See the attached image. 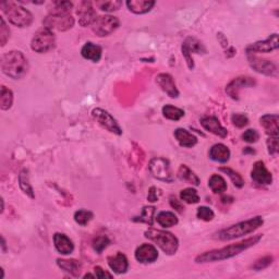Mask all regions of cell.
Returning a JSON list of instances; mask_svg holds the SVG:
<instances>
[{
    "mask_svg": "<svg viewBox=\"0 0 279 279\" xmlns=\"http://www.w3.org/2000/svg\"><path fill=\"white\" fill-rule=\"evenodd\" d=\"M262 239V235L254 236L252 238L244 240L242 242L230 244L228 247H225L218 250H213V251L205 252L204 254L199 255L195 259L196 263H209V262H217V261H224L227 259L234 258L236 255L240 254L241 252L246 251L247 249L255 246L260 240Z\"/></svg>",
    "mask_w": 279,
    "mask_h": 279,
    "instance_id": "obj_1",
    "label": "cell"
},
{
    "mask_svg": "<svg viewBox=\"0 0 279 279\" xmlns=\"http://www.w3.org/2000/svg\"><path fill=\"white\" fill-rule=\"evenodd\" d=\"M2 72L12 79H21L28 70V63L21 51L12 50L4 54L1 58Z\"/></svg>",
    "mask_w": 279,
    "mask_h": 279,
    "instance_id": "obj_2",
    "label": "cell"
},
{
    "mask_svg": "<svg viewBox=\"0 0 279 279\" xmlns=\"http://www.w3.org/2000/svg\"><path fill=\"white\" fill-rule=\"evenodd\" d=\"M263 223H264L263 218L261 216H257L254 218L246 220V222L238 223L236 225L228 227V228L220 230L215 234L214 238L215 239H218L222 241L236 239V238H240L242 236H247L249 234H251V232H253L254 230L260 228V227L263 225Z\"/></svg>",
    "mask_w": 279,
    "mask_h": 279,
    "instance_id": "obj_3",
    "label": "cell"
},
{
    "mask_svg": "<svg viewBox=\"0 0 279 279\" xmlns=\"http://www.w3.org/2000/svg\"><path fill=\"white\" fill-rule=\"evenodd\" d=\"M0 7L2 8L11 24L19 27H27L33 22V15L30 11L14 2H1Z\"/></svg>",
    "mask_w": 279,
    "mask_h": 279,
    "instance_id": "obj_4",
    "label": "cell"
},
{
    "mask_svg": "<svg viewBox=\"0 0 279 279\" xmlns=\"http://www.w3.org/2000/svg\"><path fill=\"white\" fill-rule=\"evenodd\" d=\"M145 237L147 239L154 241L168 255H172L177 252L179 241L170 232L164 230L148 229L145 232Z\"/></svg>",
    "mask_w": 279,
    "mask_h": 279,
    "instance_id": "obj_5",
    "label": "cell"
},
{
    "mask_svg": "<svg viewBox=\"0 0 279 279\" xmlns=\"http://www.w3.org/2000/svg\"><path fill=\"white\" fill-rule=\"evenodd\" d=\"M45 27L49 30H57L60 32L68 31L74 25V19L69 11L52 9L51 12L43 21Z\"/></svg>",
    "mask_w": 279,
    "mask_h": 279,
    "instance_id": "obj_6",
    "label": "cell"
},
{
    "mask_svg": "<svg viewBox=\"0 0 279 279\" xmlns=\"http://www.w3.org/2000/svg\"><path fill=\"white\" fill-rule=\"evenodd\" d=\"M56 38L55 34L52 33L51 30L47 27H42L34 34L32 38L31 47L34 51L39 52V54H44L47 52L55 47Z\"/></svg>",
    "mask_w": 279,
    "mask_h": 279,
    "instance_id": "obj_7",
    "label": "cell"
},
{
    "mask_svg": "<svg viewBox=\"0 0 279 279\" xmlns=\"http://www.w3.org/2000/svg\"><path fill=\"white\" fill-rule=\"evenodd\" d=\"M119 26V20L113 15L98 16L95 22L92 24V30L97 36H108L117 30Z\"/></svg>",
    "mask_w": 279,
    "mask_h": 279,
    "instance_id": "obj_8",
    "label": "cell"
},
{
    "mask_svg": "<svg viewBox=\"0 0 279 279\" xmlns=\"http://www.w3.org/2000/svg\"><path fill=\"white\" fill-rule=\"evenodd\" d=\"M93 117L100 124L103 128L108 130L109 132L115 133V135L120 136L122 135V130L120 126L118 125V122L116 121V119L113 117L106 110H104L102 108H96L92 112Z\"/></svg>",
    "mask_w": 279,
    "mask_h": 279,
    "instance_id": "obj_9",
    "label": "cell"
},
{
    "mask_svg": "<svg viewBox=\"0 0 279 279\" xmlns=\"http://www.w3.org/2000/svg\"><path fill=\"white\" fill-rule=\"evenodd\" d=\"M149 170L153 176L161 181H172L169 162L164 158H154L149 162Z\"/></svg>",
    "mask_w": 279,
    "mask_h": 279,
    "instance_id": "obj_10",
    "label": "cell"
},
{
    "mask_svg": "<svg viewBox=\"0 0 279 279\" xmlns=\"http://www.w3.org/2000/svg\"><path fill=\"white\" fill-rule=\"evenodd\" d=\"M206 49L200 40H197L194 37H188L184 40L182 44V55L184 56L185 60L188 62V67L192 70L194 67L193 59H192L191 55L195 52V54H201V52H205Z\"/></svg>",
    "mask_w": 279,
    "mask_h": 279,
    "instance_id": "obj_11",
    "label": "cell"
},
{
    "mask_svg": "<svg viewBox=\"0 0 279 279\" xmlns=\"http://www.w3.org/2000/svg\"><path fill=\"white\" fill-rule=\"evenodd\" d=\"M77 15L79 17V24L83 27L92 25L97 19L96 12L91 1L80 2L77 10Z\"/></svg>",
    "mask_w": 279,
    "mask_h": 279,
    "instance_id": "obj_12",
    "label": "cell"
},
{
    "mask_svg": "<svg viewBox=\"0 0 279 279\" xmlns=\"http://www.w3.org/2000/svg\"><path fill=\"white\" fill-rule=\"evenodd\" d=\"M248 58L250 65H251V67L257 72L265 75H271V77H277V67L272 61L260 59V58L250 54H248Z\"/></svg>",
    "mask_w": 279,
    "mask_h": 279,
    "instance_id": "obj_13",
    "label": "cell"
},
{
    "mask_svg": "<svg viewBox=\"0 0 279 279\" xmlns=\"http://www.w3.org/2000/svg\"><path fill=\"white\" fill-rule=\"evenodd\" d=\"M278 48V35L275 33L262 42H257L247 47L248 54L253 52H271Z\"/></svg>",
    "mask_w": 279,
    "mask_h": 279,
    "instance_id": "obj_14",
    "label": "cell"
},
{
    "mask_svg": "<svg viewBox=\"0 0 279 279\" xmlns=\"http://www.w3.org/2000/svg\"><path fill=\"white\" fill-rule=\"evenodd\" d=\"M255 85V81L250 77H239L228 84L226 89L228 94L234 100H239V91L243 87H251Z\"/></svg>",
    "mask_w": 279,
    "mask_h": 279,
    "instance_id": "obj_15",
    "label": "cell"
},
{
    "mask_svg": "<svg viewBox=\"0 0 279 279\" xmlns=\"http://www.w3.org/2000/svg\"><path fill=\"white\" fill-rule=\"evenodd\" d=\"M136 259L140 263L143 264L153 263V262L158 259V251H157V249L152 246V244L144 243L137 249Z\"/></svg>",
    "mask_w": 279,
    "mask_h": 279,
    "instance_id": "obj_16",
    "label": "cell"
},
{
    "mask_svg": "<svg viewBox=\"0 0 279 279\" xmlns=\"http://www.w3.org/2000/svg\"><path fill=\"white\" fill-rule=\"evenodd\" d=\"M251 177L259 184H271L273 182L272 173L267 170L265 164L261 160L257 161L253 165Z\"/></svg>",
    "mask_w": 279,
    "mask_h": 279,
    "instance_id": "obj_17",
    "label": "cell"
},
{
    "mask_svg": "<svg viewBox=\"0 0 279 279\" xmlns=\"http://www.w3.org/2000/svg\"><path fill=\"white\" fill-rule=\"evenodd\" d=\"M156 82L160 86V89L164 91L168 96L171 98H177L179 96V91L174 83V80L170 74L160 73L156 77Z\"/></svg>",
    "mask_w": 279,
    "mask_h": 279,
    "instance_id": "obj_18",
    "label": "cell"
},
{
    "mask_svg": "<svg viewBox=\"0 0 279 279\" xmlns=\"http://www.w3.org/2000/svg\"><path fill=\"white\" fill-rule=\"evenodd\" d=\"M201 125L203 128L208 132L213 133L215 136H218L220 138H226L228 132L225 129V128L220 125L219 120L216 117H204L201 120Z\"/></svg>",
    "mask_w": 279,
    "mask_h": 279,
    "instance_id": "obj_19",
    "label": "cell"
},
{
    "mask_svg": "<svg viewBox=\"0 0 279 279\" xmlns=\"http://www.w3.org/2000/svg\"><path fill=\"white\" fill-rule=\"evenodd\" d=\"M261 126L264 128L267 135L271 138H278L279 126H278V116L277 115H265L261 118Z\"/></svg>",
    "mask_w": 279,
    "mask_h": 279,
    "instance_id": "obj_20",
    "label": "cell"
},
{
    "mask_svg": "<svg viewBox=\"0 0 279 279\" xmlns=\"http://www.w3.org/2000/svg\"><path fill=\"white\" fill-rule=\"evenodd\" d=\"M127 5L131 12L136 14H144L149 12L155 5V1L150 0H129Z\"/></svg>",
    "mask_w": 279,
    "mask_h": 279,
    "instance_id": "obj_21",
    "label": "cell"
},
{
    "mask_svg": "<svg viewBox=\"0 0 279 279\" xmlns=\"http://www.w3.org/2000/svg\"><path fill=\"white\" fill-rule=\"evenodd\" d=\"M108 265L117 274H125L128 271V267H129L126 255L122 253H117L116 255H113V257H109Z\"/></svg>",
    "mask_w": 279,
    "mask_h": 279,
    "instance_id": "obj_22",
    "label": "cell"
},
{
    "mask_svg": "<svg viewBox=\"0 0 279 279\" xmlns=\"http://www.w3.org/2000/svg\"><path fill=\"white\" fill-rule=\"evenodd\" d=\"M54 243L57 251L63 255H68L73 252V249H74L73 243L66 235L56 234L54 236Z\"/></svg>",
    "mask_w": 279,
    "mask_h": 279,
    "instance_id": "obj_23",
    "label": "cell"
},
{
    "mask_svg": "<svg viewBox=\"0 0 279 279\" xmlns=\"http://www.w3.org/2000/svg\"><path fill=\"white\" fill-rule=\"evenodd\" d=\"M209 157L215 161L227 162L230 158V150L224 144H215L209 150Z\"/></svg>",
    "mask_w": 279,
    "mask_h": 279,
    "instance_id": "obj_24",
    "label": "cell"
},
{
    "mask_svg": "<svg viewBox=\"0 0 279 279\" xmlns=\"http://www.w3.org/2000/svg\"><path fill=\"white\" fill-rule=\"evenodd\" d=\"M174 138L177 139L179 144L183 147H193L197 143L196 137H194L185 129H181V128H179V129L174 131Z\"/></svg>",
    "mask_w": 279,
    "mask_h": 279,
    "instance_id": "obj_25",
    "label": "cell"
},
{
    "mask_svg": "<svg viewBox=\"0 0 279 279\" xmlns=\"http://www.w3.org/2000/svg\"><path fill=\"white\" fill-rule=\"evenodd\" d=\"M102 52L103 51L100 46L93 43H86L82 47V50H81V54H82L85 59H89L93 62H97L101 60Z\"/></svg>",
    "mask_w": 279,
    "mask_h": 279,
    "instance_id": "obj_26",
    "label": "cell"
},
{
    "mask_svg": "<svg viewBox=\"0 0 279 279\" xmlns=\"http://www.w3.org/2000/svg\"><path fill=\"white\" fill-rule=\"evenodd\" d=\"M178 178L182 181L188 182L193 185H199L200 184V178L192 171L188 166L181 165L178 170Z\"/></svg>",
    "mask_w": 279,
    "mask_h": 279,
    "instance_id": "obj_27",
    "label": "cell"
},
{
    "mask_svg": "<svg viewBox=\"0 0 279 279\" xmlns=\"http://www.w3.org/2000/svg\"><path fill=\"white\" fill-rule=\"evenodd\" d=\"M58 266L73 276H79L81 272V264L75 260H58Z\"/></svg>",
    "mask_w": 279,
    "mask_h": 279,
    "instance_id": "obj_28",
    "label": "cell"
},
{
    "mask_svg": "<svg viewBox=\"0 0 279 279\" xmlns=\"http://www.w3.org/2000/svg\"><path fill=\"white\" fill-rule=\"evenodd\" d=\"M157 223L164 228H170L178 224V218L172 212H160L157 215Z\"/></svg>",
    "mask_w": 279,
    "mask_h": 279,
    "instance_id": "obj_29",
    "label": "cell"
},
{
    "mask_svg": "<svg viewBox=\"0 0 279 279\" xmlns=\"http://www.w3.org/2000/svg\"><path fill=\"white\" fill-rule=\"evenodd\" d=\"M208 185L215 193H223L227 190V183L226 180L218 174H213V176L208 180Z\"/></svg>",
    "mask_w": 279,
    "mask_h": 279,
    "instance_id": "obj_30",
    "label": "cell"
},
{
    "mask_svg": "<svg viewBox=\"0 0 279 279\" xmlns=\"http://www.w3.org/2000/svg\"><path fill=\"white\" fill-rule=\"evenodd\" d=\"M162 114H164L165 118L173 121H178L184 116V112L182 109L171 106V105H166V106L162 107Z\"/></svg>",
    "mask_w": 279,
    "mask_h": 279,
    "instance_id": "obj_31",
    "label": "cell"
},
{
    "mask_svg": "<svg viewBox=\"0 0 279 279\" xmlns=\"http://www.w3.org/2000/svg\"><path fill=\"white\" fill-rule=\"evenodd\" d=\"M13 94L5 86H1V94H0V107L2 110H8L12 106Z\"/></svg>",
    "mask_w": 279,
    "mask_h": 279,
    "instance_id": "obj_32",
    "label": "cell"
},
{
    "mask_svg": "<svg viewBox=\"0 0 279 279\" xmlns=\"http://www.w3.org/2000/svg\"><path fill=\"white\" fill-rule=\"evenodd\" d=\"M180 197H181L183 202L188 203V204H195V203H199L200 201V196L197 194L196 190L192 188H187L182 190L181 193H180Z\"/></svg>",
    "mask_w": 279,
    "mask_h": 279,
    "instance_id": "obj_33",
    "label": "cell"
},
{
    "mask_svg": "<svg viewBox=\"0 0 279 279\" xmlns=\"http://www.w3.org/2000/svg\"><path fill=\"white\" fill-rule=\"evenodd\" d=\"M219 170L225 172L226 174H228V177L231 179V181H232V183H234L235 187H237V188L243 187V184H244L243 179L237 171L231 169V168H227V167H222Z\"/></svg>",
    "mask_w": 279,
    "mask_h": 279,
    "instance_id": "obj_34",
    "label": "cell"
},
{
    "mask_svg": "<svg viewBox=\"0 0 279 279\" xmlns=\"http://www.w3.org/2000/svg\"><path fill=\"white\" fill-rule=\"evenodd\" d=\"M122 5L121 1L118 0H114V1H96V7L100 8L102 11H106V12H114L120 9Z\"/></svg>",
    "mask_w": 279,
    "mask_h": 279,
    "instance_id": "obj_35",
    "label": "cell"
},
{
    "mask_svg": "<svg viewBox=\"0 0 279 279\" xmlns=\"http://www.w3.org/2000/svg\"><path fill=\"white\" fill-rule=\"evenodd\" d=\"M93 218V213L86 209H80V211L75 212L74 214V220L81 226H85L89 224Z\"/></svg>",
    "mask_w": 279,
    "mask_h": 279,
    "instance_id": "obj_36",
    "label": "cell"
},
{
    "mask_svg": "<svg viewBox=\"0 0 279 279\" xmlns=\"http://www.w3.org/2000/svg\"><path fill=\"white\" fill-rule=\"evenodd\" d=\"M20 187L21 189L24 191V193H26L27 195H30L32 199L34 197V193H33V188L32 185L28 182V176H27V171H22L20 174Z\"/></svg>",
    "mask_w": 279,
    "mask_h": 279,
    "instance_id": "obj_37",
    "label": "cell"
},
{
    "mask_svg": "<svg viewBox=\"0 0 279 279\" xmlns=\"http://www.w3.org/2000/svg\"><path fill=\"white\" fill-rule=\"evenodd\" d=\"M110 243V240L108 239V237L106 236H100L97 237L93 241V247L97 253H102L105 249L108 247V244Z\"/></svg>",
    "mask_w": 279,
    "mask_h": 279,
    "instance_id": "obj_38",
    "label": "cell"
},
{
    "mask_svg": "<svg viewBox=\"0 0 279 279\" xmlns=\"http://www.w3.org/2000/svg\"><path fill=\"white\" fill-rule=\"evenodd\" d=\"M196 216L199 219L204 220V222H211V220H213L215 215H214V212L209 207L201 206L197 208Z\"/></svg>",
    "mask_w": 279,
    "mask_h": 279,
    "instance_id": "obj_39",
    "label": "cell"
},
{
    "mask_svg": "<svg viewBox=\"0 0 279 279\" xmlns=\"http://www.w3.org/2000/svg\"><path fill=\"white\" fill-rule=\"evenodd\" d=\"M154 213H155L154 207H144L141 216H140V222L146 223L149 226H153Z\"/></svg>",
    "mask_w": 279,
    "mask_h": 279,
    "instance_id": "obj_40",
    "label": "cell"
},
{
    "mask_svg": "<svg viewBox=\"0 0 279 279\" xmlns=\"http://www.w3.org/2000/svg\"><path fill=\"white\" fill-rule=\"evenodd\" d=\"M231 121L234 126H236L237 128H244L246 126H248L249 124V119L246 115L242 114H234L231 117Z\"/></svg>",
    "mask_w": 279,
    "mask_h": 279,
    "instance_id": "obj_41",
    "label": "cell"
},
{
    "mask_svg": "<svg viewBox=\"0 0 279 279\" xmlns=\"http://www.w3.org/2000/svg\"><path fill=\"white\" fill-rule=\"evenodd\" d=\"M0 22H1V26H0V43H1V46H4L10 37V31L2 17L0 19Z\"/></svg>",
    "mask_w": 279,
    "mask_h": 279,
    "instance_id": "obj_42",
    "label": "cell"
},
{
    "mask_svg": "<svg viewBox=\"0 0 279 279\" xmlns=\"http://www.w3.org/2000/svg\"><path fill=\"white\" fill-rule=\"evenodd\" d=\"M243 141H246L248 143H255L260 139V135L257 130L254 129H249L242 135Z\"/></svg>",
    "mask_w": 279,
    "mask_h": 279,
    "instance_id": "obj_43",
    "label": "cell"
},
{
    "mask_svg": "<svg viewBox=\"0 0 279 279\" xmlns=\"http://www.w3.org/2000/svg\"><path fill=\"white\" fill-rule=\"evenodd\" d=\"M267 147H269V153L273 156H276L278 153L279 144H278V138H270L267 140Z\"/></svg>",
    "mask_w": 279,
    "mask_h": 279,
    "instance_id": "obj_44",
    "label": "cell"
},
{
    "mask_svg": "<svg viewBox=\"0 0 279 279\" xmlns=\"http://www.w3.org/2000/svg\"><path fill=\"white\" fill-rule=\"evenodd\" d=\"M272 261H273L272 257H265V258L255 262V264L252 267H253L254 270L261 271V270H263V269H266L267 266H270L272 264Z\"/></svg>",
    "mask_w": 279,
    "mask_h": 279,
    "instance_id": "obj_45",
    "label": "cell"
},
{
    "mask_svg": "<svg viewBox=\"0 0 279 279\" xmlns=\"http://www.w3.org/2000/svg\"><path fill=\"white\" fill-rule=\"evenodd\" d=\"M160 194H161V192H160L159 189H157L156 187H152V188L149 189V191H148L147 200H148L149 202H152V203L157 202V201L159 200Z\"/></svg>",
    "mask_w": 279,
    "mask_h": 279,
    "instance_id": "obj_46",
    "label": "cell"
},
{
    "mask_svg": "<svg viewBox=\"0 0 279 279\" xmlns=\"http://www.w3.org/2000/svg\"><path fill=\"white\" fill-rule=\"evenodd\" d=\"M95 276L97 277V278H105V277H108V278H112L113 276L109 274V273H107V272H105L102 267H100V266H97V267H95Z\"/></svg>",
    "mask_w": 279,
    "mask_h": 279,
    "instance_id": "obj_47",
    "label": "cell"
},
{
    "mask_svg": "<svg viewBox=\"0 0 279 279\" xmlns=\"http://www.w3.org/2000/svg\"><path fill=\"white\" fill-rule=\"evenodd\" d=\"M170 204H171V206L174 208V209H177L178 212H180V213H182L183 211H184V207H183V205H181L179 203V201H177L176 199H171V201H170Z\"/></svg>",
    "mask_w": 279,
    "mask_h": 279,
    "instance_id": "obj_48",
    "label": "cell"
}]
</instances>
